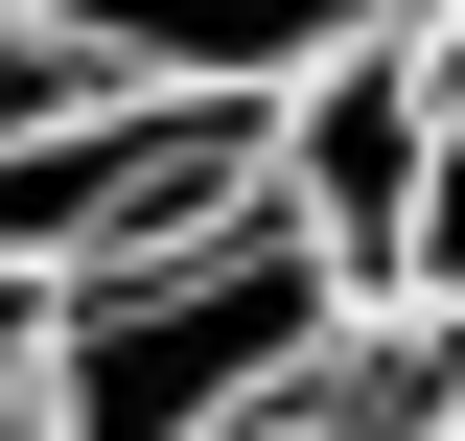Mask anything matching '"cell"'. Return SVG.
Wrapping results in <instances>:
<instances>
[{
  "instance_id": "1",
  "label": "cell",
  "mask_w": 465,
  "mask_h": 441,
  "mask_svg": "<svg viewBox=\"0 0 465 441\" xmlns=\"http://www.w3.org/2000/svg\"><path fill=\"white\" fill-rule=\"evenodd\" d=\"M24 326V395H47V441H256L326 395L349 348V279L280 232V186L210 232H163V256H116V279H47V302H0Z\"/></svg>"
},
{
  "instance_id": "2",
  "label": "cell",
  "mask_w": 465,
  "mask_h": 441,
  "mask_svg": "<svg viewBox=\"0 0 465 441\" xmlns=\"http://www.w3.org/2000/svg\"><path fill=\"white\" fill-rule=\"evenodd\" d=\"M256 140H280V93H70V116H24L0 140V302L256 210Z\"/></svg>"
},
{
  "instance_id": "3",
  "label": "cell",
  "mask_w": 465,
  "mask_h": 441,
  "mask_svg": "<svg viewBox=\"0 0 465 441\" xmlns=\"http://www.w3.org/2000/svg\"><path fill=\"white\" fill-rule=\"evenodd\" d=\"M419 140H442V93H419V47H396V24H372V47H326V70H280V140H256V186H280V232L349 279V302L396 279Z\"/></svg>"
},
{
  "instance_id": "4",
  "label": "cell",
  "mask_w": 465,
  "mask_h": 441,
  "mask_svg": "<svg viewBox=\"0 0 465 441\" xmlns=\"http://www.w3.org/2000/svg\"><path fill=\"white\" fill-rule=\"evenodd\" d=\"M94 93H280V70H326V47H372L396 0H24Z\"/></svg>"
},
{
  "instance_id": "5",
  "label": "cell",
  "mask_w": 465,
  "mask_h": 441,
  "mask_svg": "<svg viewBox=\"0 0 465 441\" xmlns=\"http://www.w3.org/2000/svg\"><path fill=\"white\" fill-rule=\"evenodd\" d=\"M372 302L465 348V116H442V140H419V210H396V279H372Z\"/></svg>"
},
{
  "instance_id": "6",
  "label": "cell",
  "mask_w": 465,
  "mask_h": 441,
  "mask_svg": "<svg viewBox=\"0 0 465 441\" xmlns=\"http://www.w3.org/2000/svg\"><path fill=\"white\" fill-rule=\"evenodd\" d=\"M396 47H419V93H442V116H465V0H442V24H396Z\"/></svg>"
},
{
  "instance_id": "7",
  "label": "cell",
  "mask_w": 465,
  "mask_h": 441,
  "mask_svg": "<svg viewBox=\"0 0 465 441\" xmlns=\"http://www.w3.org/2000/svg\"><path fill=\"white\" fill-rule=\"evenodd\" d=\"M0 441H47V395H24V326H0Z\"/></svg>"
},
{
  "instance_id": "8",
  "label": "cell",
  "mask_w": 465,
  "mask_h": 441,
  "mask_svg": "<svg viewBox=\"0 0 465 441\" xmlns=\"http://www.w3.org/2000/svg\"><path fill=\"white\" fill-rule=\"evenodd\" d=\"M256 441H326V418H256Z\"/></svg>"
},
{
  "instance_id": "9",
  "label": "cell",
  "mask_w": 465,
  "mask_h": 441,
  "mask_svg": "<svg viewBox=\"0 0 465 441\" xmlns=\"http://www.w3.org/2000/svg\"><path fill=\"white\" fill-rule=\"evenodd\" d=\"M396 24H442V0H396Z\"/></svg>"
},
{
  "instance_id": "10",
  "label": "cell",
  "mask_w": 465,
  "mask_h": 441,
  "mask_svg": "<svg viewBox=\"0 0 465 441\" xmlns=\"http://www.w3.org/2000/svg\"><path fill=\"white\" fill-rule=\"evenodd\" d=\"M419 441H465V418H419Z\"/></svg>"
}]
</instances>
